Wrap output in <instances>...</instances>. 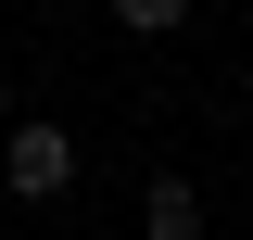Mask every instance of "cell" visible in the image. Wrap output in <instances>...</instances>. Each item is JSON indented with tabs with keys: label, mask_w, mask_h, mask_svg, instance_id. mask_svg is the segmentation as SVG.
Wrapping results in <instances>:
<instances>
[{
	"label": "cell",
	"mask_w": 253,
	"mask_h": 240,
	"mask_svg": "<svg viewBox=\"0 0 253 240\" xmlns=\"http://www.w3.org/2000/svg\"><path fill=\"white\" fill-rule=\"evenodd\" d=\"M0 190H13V202H63V190H76V139H63L51 114H13V139H0Z\"/></svg>",
	"instance_id": "1"
},
{
	"label": "cell",
	"mask_w": 253,
	"mask_h": 240,
	"mask_svg": "<svg viewBox=\"0 0 253 240\" xmlns=\"http://www.w3.org/2000/svg\"><path fill=\"white\" fill-rule=\"evenodd\" d=\"M139 240H203V190H190V177H152V190H139Z\"/></svg>",
	"instance_id": "2"
},
{
	"label": "cell",
	"mask_w": 253,
	"mask_h": 240,
	"mask_svg": "<svg viewBox=\"0 0 253 240\" xmlns=\"http://www.w3.org/2000/svg\"><path fill=\"white\" fill-rule=\"evenodd\" d=\"M114 26H126V38H177V26H190V0H114Z\"/></svg>",
	"instance_id": "3"
},
{
	"label": "cell",
	"mask_w": 253,
	"mask_h": 240,
	"mask_svg": "<svg viewBox=\"0 0 253 240\" xmlns=\"http://www.w3.org/2000/svg\"><path fill=\"white\" fill-rule=\"evenodd\" d=\"M0 139H13V76H0Z\"/></svg>",
	"instance_id": "4"
}]
</instances>
